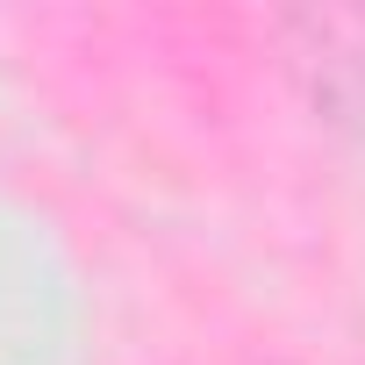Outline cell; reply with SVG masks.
Listing matches in <instances>:
<instances>
[{
	"label": "cell",
	"instance_id": "cell-1",
	"mask_svg": "<svg viewBox=\"0 0 365 365\" xmlns=\"http://www.w3.org/2000/svg\"><path fill=\"white\" fill-rule=\"evenodd\" d=\"M279 51L308 108L336 129L365 136V15L358 8H301L279 22Z\"/></svg>",
	"mask_w": 365,
	"mask_h": 365
}]
</instances>
